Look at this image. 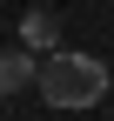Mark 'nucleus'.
I'll return each mask as SVG.
<instances>
[{
    "instance_id": "f257e3e1",
    "label": "nucleus",
    "mask_w": 114,
    "mask_h": 121,
    "mask_svg": "<svg viewBox=\"0 0 114 121\" xmlns=\"http://www.w3.org/2000/svg\"><path fill=\"white\" fill-rule=\"evenodd\" d=\"M34 87L47 94V108H94V101L107 94V60L74 54V47H54V54H40Z\"/></svg>"
},
{
    "instance_id": "f03ea898",
    "label": "nucleus",
    "mask_w": 114,
    "mask_h": 121,
    "mask_svg": "<svg viewBox=\"0 0 114 121\" xmlns=\"http://www.w3.org/2000/svg\"><path fill=\"white\" fill-rule=\"evenodd\" d=\"M34 74H40L34 47H7V54H0V94H20V87H34Z\"/></svg>"
},
{
    "instance_id": "7ed1b4c3",
    "label": "nucleus",
    "mask_w": 114,
    "mask_h": 121,
    "mask_svg": "<svg viewBox=\"0 0 114 121\" xmlns=\"http://www.w3.org/2000/svg\"><path fill=\"white\" fill-rule=\"evenodd\" d=\"M20 40H27L34 54H54V40H61V20H54L47 7H34V13L20 20Z\"/></svg>"
}]
</instances>
